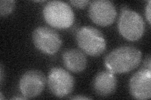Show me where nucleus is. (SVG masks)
I'll return each mask as SVG.
<instances>
[{"label":"nucleus","mask_w":151,"mask_h":100,"mask_svg":"<svg viewBox=\"0 0 151 100\" xmlns=\"http://www.w3.org/2000/svg\"><path fill=\"white\" fill-rule=\"evenodd\" d=\"M48 87L50 92L58 98L68 96L73 91L74 79L68 71L61 68H53L48 76Z\"/></svg>","instance_id":"6"},{"label":"nucleus","mask_w":151,"mask_h":100,"mask_svg":"<svg viewBox=\"0 0 151 100\" xmlns=\"http://www.w3.org/2000/svg\"><path fill=\"white\" fill-rule=\"evenodd\" d=\"M63 63L66 69L74 73L82 72L86 68V56L81 50L72 48L64 51L63 54Z\"/></svg>","instance_id":"11"},{"label":"nucleus","mask_w":151,"mask_h":100,"mask_svg":"<svg viewBox=\"0 0 151 100\" xmlns=\"http://www.w3.org/2000/svg\"><path fill=\"white\" fill-rule=\"evenodd\" d=\"M120 35L131 41L139 40L145 31V23L140 14L127 7L123 8L118 21Z\"/></svg>","instance_id":"4"},{"label":"nucleus","mask_w":151,"mask_h":100,"mask_svg":"<svg viewBox=\"0 0 151 100\" xmlns=\"http://www.w3.org/2000/svg\"><path fill=\"white\" fill-rule=\"evenodd\" d=\"M3 66L1 65V68H0V82H1V85L3 83Z\"/></svg>","instance_id":"16"},{"label":"nucleus","mask_w":151,"mask_h":100,"mask_svg":"<svg viewBox=\"0 0 151 100\" xmlns=\"http://www.w3.org/2000/svg\"><path fill=\"white\" fill-rule=\"evenodd\" d=\"M0 96H1V99H3V94L1 93H0Z\"/></svg>","instance_id":"19"},{"label":"nucleus","mask_w":151,"mask_h":100,"mask_svg":"<svg viewBox=\"0 0 151 100\" xmlns=\"http://www.w3.org/2000/svg\"><path fill=\"white\" fill-rule=\"evenodd\" d=\"M89 16L98 25L109 26L115 21L116 17V8L108 0H95L91 1L89 6Z\"/></svg>","instance_id":"7"},{"label":"nucleus","mask_w":151,"mask_h":100,"mask_svg":"<svg viewBox=\"0 0 151 100\" xmlns=\"http://www.w3.org/2000/svg\"><path fill=\"white\" fill-rule=\"evenodd\" d=\"M16 2L13 0H1L0 1V14L1 16L9 15L15 7Z\"/></svg>","instance_id":"12"},{"label":"nucleus","mask_w":151,"mask_h":100,"mask_svg":"<svg viewBox=\"0 0 151 100\" xmlns=\"http://www.w3.org/2000/svg\"><path fill=\"white\" fill-rule=\"evenodd\" d=\"M13 99H27V98L24 97V98H21V97H15V98H13Z\"/></svg>","instance_id":"18"},{"label":"nucleus","mask_w":151,"mask_h":100,"mask_svg":"<svg viewBox=\"0 0 151 100\" xmlns=\"http://www.w3.org/2000/svg\"><path fill=\"white\" fill-rule=\"evenodd\" d=\"M90 1L88 0H73L70 1L69 3L74 6L78 8H84L86 7L88 4L90 3Z\"/></svg>","instance_id":"13"},{"label":"nucleus","mask_w":151,"mask_h":100,"mask_svg":"<svg viewBox=\"0 0 151 100\" xmlns=\"http://www.w3.org/2000/svg\"><path fill=\"white\" fill-rule=\"evenodd\" d=\"M46 79L39 70H28L22 75L19 81V89L27 98L39 96L45 87Z\"/></svg>","instance_id":"8"},{"label":"nucleus","mask_w":151,"mask_h":100,"mask_svg":"<svg viewBox=\"0 0 151 100\" xmlns=\"http://www.w3.org/2000/svg\"><path fill=\"white\" fill-rule=\"evenodd\" d=\"M142 60V53L132 46H122L111 51L105 58L107 70L113 73H125L138 67Z\"/></svg>","instance_id":"1"},{"label":"nucleus","mask_w":151,"mask_h":100,"mask_svg":"<svg viewBox=\"0 0 151 100\" xmlns=\"http://www.w3.org/2000/svg\"><path fill=\"white\" fill-rule=\"evenodd\" d=\"M150 4L151 1H148L147 4H146L145 9V18L149 24H150Z\"/></svg>","instance_id":"14"},{"label":"nucleus","mask_w":151,"mask_h":100,"mask_svg":"<svg viewBox=\"0 0 151 100\" xmlns=\"http://www.w3.org/2000/svg\"><path fill=\"white\" fill-rule=\"evenodd\" d=\"M76 41L80 48L91 56L101 55L106 48V42L102 33L92 26L80 28L76 34Z\"/></svg>","instance_id":"3"},{"label":"nucleus","mask_w":151,"mask_h":100,"mask_svg":"<svg viewBox=\"0 0 151 100\" xmlns=\"http://www.w3.org/2000/svg\"><path fill=\"white\" fill-rule=\"evenodd\" d=\"M32 40L37 48L42 53L54 55L62 45V40L55 30L47 26H39L33 31Z\"/></svg>","instance_id":"5"},{"label":"nucleus","mask_w":151,"mask_h":100,"mask_svg":"<svg viewBox=\"0 0 151 100\" xmlns=\"http://www.w3.org/2000/svg\"><path fill=\"white\" fill-rule=\"evenodd\" d=\"M117 86V79L114 73L110 71H103L98 73L93 81L94 93L102 97H106L115 92Z\"/></svg>","instance_id":"10"},{"label":"nucleus","mask_w":151,"mask_h":100,"mask_svg":"<svg viewBox=\"0 0 151 100\" xmlns=\"http://www.w3.org/2000/svg\"><path fill=\"white\" fill-rule=\"evenodd\" d=\"M43 16L49 25L59 29H65L73 25L74 15L69 4L62 1H51L44 7Z\"/></svg>","instance_id":"2"},{"label":"nucleus","mask_w":151,"mask_h":100,"mask_svg":"<svg viewBox=\"0 0 151 100\" xmlns=\"http://www.w3.org/2000/svg\"><path fill=\"white\" fill-rule=\"evenodd\" d=\"M151 70L141 68L131 77L129 90L137 99H147L151 96Z\"/></svg>","instance_id":"9"},{"label":"nucleus","mask_w":151,"mask_h":100,"mask_svg":"<svg viewBox=\"0 0 151 100\" xmlns=\"http://www.w3.org/2000/svg\"><path fill=\"white\" fill-rule=\"evenodd\" d=\"M143 68L147 69L149 70H151V62H150V56L148 55L146 57L144 63H143Z\"/></svg>","instance_id":"15"},{"label":"nucleus","mask_w":151,"mask_h":100,"mask_svg":"<svg viewBox=\"0 0 151 100\" xmlns=\"http://www.w3.org/2000/svg\"><path fill=\"white\" fill-rule=\"evenodd\" d=\"M71 99H90V98H88L86 96H77L73 98H70Z\"/></svg>","instance_id":"17"}]
</instances>
